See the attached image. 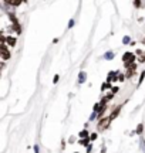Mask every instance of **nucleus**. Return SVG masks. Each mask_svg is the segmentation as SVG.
Listing matches in <instances>:
<instances>
[{
	"instance_id": "f257e3e1",
	"label": "nucleus",
	"mask_w": 145,
	"mask_h": 153,
	"mask_svg": "<svg viewBox=\"0 0 145 153\" xmlns=\"http://www.w3.org/2000/svg\"><path fill=\"white\" fill-rule=\"evenodd\" d=\"M123 61H124V64H125V67H129L131 64H134L135 54H132V53H125V54L123 55Z\"/></svg>"
},
{
	"instance_id": "f03ea898",
	"label": "nucleus",
	"mask_w": 145,
	"mask_h": 153,
	"mask_svg": "<svg viewBox=\"0 0 145 153\" xmlns=\"http://www.w3.org/2000/svg\"><path fill=\"white\" fill-rule=\"evenodd\" d=\"M110 122H111V119L110 118H102V119H100V123L97 125V129L98 131H105L107 128H108V125H110Z\"/></svg>"
},
{
	"instance_id": "7ed1b4c3",
	"label": "nucleus",
	"mask_w": 145,
	"mask_h": 153,
	"mask_svg": "<svg viewBox=\"0 0 145 153\" xmlns=\"http://www.w3.org/2000/svg\"><path fill=\"white\" fill-rule=\"evenodd\" d=\"M0 50H1V58H3V60H9V58H10V51H9V48H7V45H6V44H1V45H0Z\"/></svg>"
},
{
	"instance_id": "20e7f679",
	"label": "nucleus",
	"mask_w": 145,
	"mask_h": 153,
	"mask_svg": "<svg viewBox=\"0 0 145 153\" xmlns=\"http://www.w3.org/2000/svg\"><path fill=\"white\" fill-rule=\"evenodd\" d=\"M135 70H137V65H135V64H131L129 67H127V72H125V76H127V78H131V76H134Z\"/></svg>"
},
{
	"instance_id": "39448f33",
	"label": "nucleus",
	"mask_w": 145,
	"mask_h": 153,
	"mask_svg": "<svg viewBox=\"0 0 145 153\" xmlns=\"http://www.w3.org/2000/svg\"><path fill=\"white\" fill-rule=\"evenodd\" d=\"M117 76H120L118 75V72H110V74H108V78H107V82H108V84H110V82H112V81H117L118 78Z\"/></svg>"
},
{
	"instance_id": "423d86ee",
	"label": "nucleus",
	"mask_w": 145,
	"mask_h": 153,
	"mask_svg": "<svg viewBox=\"0 0 145 153\" xmlns=\"http://www.w3.org/2000/svg\"><path fill=\"white\" fill-rule=\"evenodd\" d=\"M135 55H138V61H140V62H145V51H142V50H137Z\"/></svg>"
},
{
	"instance_id": "0eeeda50",
	"label": "nucleus",
	"mask_w": 145,
	"mask_h": 153,
	"mask_svg": "<svg viewBox=\"0 0 145 153\" xmlns=\"http://www.w3.org/2000/svg\"><path fill=\"white\" fill-rule=\"evenodd\" d=\"M16 43H17V40L14 37H7L6 38V44H7V45H10V47H14Z\"/></svg>"
},
{
	"instance_id": "6e6552de",
	"label": "nucleus",
	"mask_w": 145,
	"mask_h": 153,
	"mask_svg": "<svg viewBox=\"0 0 145 153\" xmlns=\"http://www.w3.org/2000/svg\"><path fill=\"white\" fill-rule=\"evenodd\" d=\"M120 111H121V105H120V106H117V108H115V111H112L111 112V115H110V119H115V118H117L118 116V114H120Z\"/></svg>"
},
{
	"instance_id": "1a4fd4ad",
	"label": "nucleus",
	"mask_w": 145,
	"mask_h": 153,
	"mask_svg": "<svg viewBox=\"0 0 145 153\" xmlns=\"http://www.w3.org/2000/svg\"><path fill=\"white\" fill-rule=\"evenodd\" d=\"M85 79H87V74H85L84 71H81L80 74H78V82H80V84H84Z\"/></svg>"
},
{
	"instance_id": "9d476101",
	"label": "nucleus",
	"mask_w": 145,
	"mask_h": 153,
	"mask_svg": "<svg viewBox=\"0 0 145 153\" xmlns=\"http://www.w3.org/2000/svg\"><path fill=\"white\" fill-rule=\"evenodd\" d=\"M114 57H115V54H114V51H107L105 54H104V60H112V58H114Z\"/></svg>"
},
{
	"instance_id": "9b49d317",
	"label": "nucleus",
	"mask_w": 145,
	"mask_h": 153,
	"mask_svg": "<svg viewBox=\"0 0 145 153\" xmlns=\"http://www.w3.org/2000/svg\"><path fill=\"white\" fill-rule=\"evenodd\" d=\"M6 4H10V6H20V4H22V0H10V1H6Z\"/></svg>"
},
{
	"instance_id": "f8f14e48",
	"label": "nucleus",
	"mask_w": 145,
	"mask_h": 153,
	"mask_svg": "<svg viewBox=\"0 0 145 153\" xmlns=\"http://www.w3.org/2000/svg\"><path fill=\"white\" fill-rule=\"evenodd\" d=\"M80 137H83V139H88V132L87 131H81L80 132Z\"/></svg>"
},
{
	"instance_id": "ddd939ff",
	"label": "nucleus",
	"mask_w": 145,
	"mask_h": 153,
	"mask_svg": "<svg viewBox=\"0 0 145 153\" xmlns=\"http://www.w3.org/2000/svg\"><path fill=\"white\" fill-rule=\"evenodd\" d=\"M144 78H145V71H142V72H141V76H140V82H138V85H141V84H142Z\"/></svg>"
},
{
	"instance_id": "4468645a",
	"label": "nucleus",
	"mask_w": 145,
	"mask_h": 153,
	"mask_svg": "<svg viewBox=\"0 0 145 153\" xmlns=\"http://www.w3.org/2000/svg\"><path fill=\"white\" fill-rule=\"evenodd\" d=\"M105 88H110V89H111V85H110V84H108V82H105V84H102V85H101V89H102V91H104V89H105Z\"/></svg>"
},
{
	"instance_id": "2eb2a0df",
	"label": "nucleus",
	"mask_w": 145,
	"mask_h": 153,
	"mask_svg": "<svg viewBox=\"0 0 145 153\" xmlns=\"http://www.w3.org/2000/svg\"><path fill=\"white\" fill-rule=\"evenodd\" d=\"M129 41H131V38H129L128 36H125V37L123 38V44H128Z\"/></svg>"
},
{
	"instance_id": "dca6fc26",
	"label": "nucleus",
	"mask_w": 145,
	"mask_h": 153,
	"mask_svg": "<svg viewBox=\"0 0 145 153\" xmlns=\"http://www.w3.org/2000/svg\"><path fill=\"white\" fill-rule=\"evenodd\" d=\"M118 91H120V88H118V87H112L111 88V94H114V95H115Z\"/></svg>"
},
{
	"instance_id": "f3484780",
	"label": "nucleus",
	"mask_w": 145,
	"mask_h": 153,
	"mask_svg": "<svg viewBox=\"0 0 145 153\" xmlns=\"http://www.w3.org/2000/svg\"><path fill=\"white\" fill-rule=\"evenodd\" d=\"M142 129H144V125H142V123H141V125L138 126V129H137V133H138V135H140L141 132H142Z\"/></svg>"
},
{
	"instance_id": "a211bd4d",
	"label": "nucleus",
	"mask_w": 145,
	"mask_h": 153,
	"mask_svg": "<svg viewBox=\"0 0 145 153\" xmlns=\"http://www.w3.org/2000/svg\"><path fill=\"white\" fill-rule=\"evenodd\" d=\"M88 140H90V137H88V139H83V140H81V142H80V143H81V145H84V146H85V145L88 143Z\"/></svg>"
},
{
	"instance_id": "6ab92c4d",
	"label": "nucleus",
	"mask_w": 145,
	"mask_h": 153,
	"mask_svg": "<svg viewBox=\"0 0 145 153\" xmlns=\"http://www.w3.org/2000/svg\"><path fill=\"white\" fill-rule=\"evenodd\" d=\"M97 139V133H93L91 136H90V140H95Z\"/></svg>"
},
{
	"instance_id": "aec40b11",
	"label": "nucleus",
	"mask_w": 145,
	"mask_h": 153,
	"mask_svg": "<svg viewBox=\"0 0 145 153\" xmlns=\"http://www.w3.org/2000/svg\"><path fill=\"white\" fill-rule=\"evenodd\" d=\"M97 115H98L97 112H93V114H91V116H90V119H91V120L95 119V116H97Z\"/></svg>"
},
{
	"instance_id": "412c9836",
	"label": "nucleus",
	"mask_w": 145,
	"mask_h": 153,
	"mask_svg": "<svg viewBox=\"0 0 145 153\" xmlns=\"http://www.w3.org/2000/svg\"><path fill=\"white\" fill-rule=\"evenodd\" d=\"M58 79H60V76H58V75H54V79H53V82H54V84H57V82H58Z\"/></svg>"
},
{
	"instance_id": "4be33fe9",
	"label": "nucleus",
	"mask_w": 145,
	"mask_h": 153,
	"mask_svg": "<svg viewBox=\"0 0 145 153\" xmlns=\"http://www.w3.org/2000/svg\"><path fill=\"white\" fill-rule=\"evenodd\" d=\"M141 145H142V148H141V149H142V150H144V152H145V140H144V139L141 140Z\"/></svg>"
},
{
	"instance_id": "5701e85b",
	"label": "nucleus",
	"mask_w": 145,
	"mask_h": 153,
	"mask_svg": "<svg viewBox=\"0 0 145 153\" xmlns=\"http://www.w3.org/2000/svg\"><path fill=\"white\" fill-rule=\"evenodd\" d=\"M125 78H127V76H125V75H120V76H118V79H120V81H121V82H123L124 79H125Z\"/></svg>"
},
{
	"instance_id": "b1692460",
	"label": "nucleus",
	"mask_w": 145,
	"mask_h": 153,
	"mask_svg": "<svg viewBox=\"0 0 145 153\" xmlns=\"http://www.w3.org/2000/svg\"><path fill=\"white\" fill-rule=\"evenodd\" d=\"M72 26H74V20H70V23H68V28H71Z\"/></svg>"
},
{
	"instance_id": "393cba45",
	"label": "nucleus",
	"mask_w": 145,
	"mask_h": 153,
	"mask_svg": "<svg viewBox=\"0 0 145 153\" xmlns=\"http://www.w3.org/2000/svg\"><path fill=\"white\" fill-rule=\"evenodd\" d=\"M91 150H93V148H91V145H88V148H87V153H91Z\"/></svg>"
},
{
	"instance_id": "a878e982",
	"label": "nucleus",
	"mask_w": 145,
	"mask_h": 153,
	"mask_svg": "<svg viewBox=\"0 0 145 153\" xmlns=\"http://www.w3.org/2000/svg\"><path fill=\"white\" fill-rule=\"evenodd\" d=\"M134 6H135V7H140L141 3H140V1H134Z\"/></svg>"
},
{
	"instance_id": "bb28decb",
	"label": "nucleus",
	"mask_w": 145,
	"mask_h": 153,
	"mask_svg": "<svg viewBox=\"0 0 145 153\" xmlns=\"http://www.w3.org/2000/svg\"><path fill=\"white\" fill-rule=\"evenodd\" d=\"M101 153H105V148H102V150H101Z\"/></svg>"
},
{
	"instance_id": "cd10ccee",
	"label": "nucleus",
	"mask_w": 145,
	"mask_h": 153,
	"mask_svg": "<svg viewBox=\"0 0 145 153\" xmlns=\"http://www.w3.org/2000/svg\"><path fill=\"white\" fill-rule=\"evenodd\" d=\"M142 44H145V38H144V40H142Z\"/></svg>"
}]
</instances>
